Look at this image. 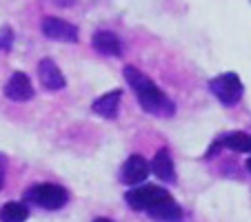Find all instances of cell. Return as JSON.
Wrapping results in <instances>:
<instances>
[{
    "label": "cell",
    "instance_id": "obj_1",
    "mask_svg": "<svg viewBox=\"0 0 251 222\" xmlns=\"http://www.w3.org/2000/svg\"><path fill=\"white\" fill-rule=\"evenodd\" d=\"M123 74H125V78H127V82L131 85L140 107L145 109L147 114L158 116V118H169V116H174V111H176L174 102L162 94V89L151 78H147L142 71H138L136 67H125Z\"/></svg>",
    "mask_w": 251,
    "mask_h": 222
},
{
    "label": "cell",
    "instance_id": "obj_2",
    "mask_svg": "<svg viewBox=\"0 0 251 222\" xmlns=\"http://www.w3.org/2000/svg\"><path fill=\"white\" fill-rule=\"evenodd\" d=\"M25 198L29 202L38 204L40 209H47V211H56V209H62L69 200V194L67 189H62L60 184H53V182H40V184H33L31 189L27 191Z\"/></svg>",
    "mask_w": 251,
    "mask_h": 222
},
{
    "label": "cell",
    "instance_id": "obj_3",
    "mask_svg": "<svg viewBox=\"0 0 251 222\" xmlns=\"http://www.w3.org/2000/svg\"><path fill=\"white\" fill-rule=\"evenodd\" d=\"M209 91H211L225 107H233L236 102H240L242 94H245V87H242L238 74L227 71V74H220V76L209 80Z\"/></svg>",
    "mask_w": 251,
    "mask_h": 222
},
{
    "label": "cell",
    "instance_id": "obj_4",
    "mask_svg": "<svg viewBox=\"0 0 251 222\" xmlns=\"http://www.w3.org/2000/svg\"><path fill=\"white\" fill-rule=\"evenodd\" d=\"M167 198H171L169 191H165L162 187H156V184H142V187H136V189L127 191L125 194V200L131 209L136 211H151L153 207H158L160 202H165Z\"/></svg>",
    "mask_w": 251,
    "mask_h": 222
},
{
    "label": "cell",
    "instance_id": "obj_5",
    "mask_svg": "<svg viewBox=\"0 0 251 222\" xmlns=\"http://www.w3.org/2000/svg\"><path fill=\"white\" fill-rule=\"evenodd\" d=\"M40 29H43V33L51 40H65V43H76L78 40L76 25L67 23V20H62V18H56V16H47V18H43Z\"/></svg>",
    "mask_w": 251,
    "mask_h": 222
},
{
    "label": "cell",
    "instance_id": "obj_6",
    "mask_svg": "<svg viewBox=\"0 0 251 222\" xmlns=\"http://www.w3.org/2000/svg\"><path fill=\"white\" fill-rule=\"evenodd\" d=\"M151 165L142 156H129L120 169V182L123 184H140L147 180Z\"/></svg>",
    "mask_w": 251,
    "mask_h": 222
},
{
    "label": "cell",
    "instance_id": "obj_7",
    "mask_svg": "<svg viewBox=\"0 0 251 222\" xmlns=\"http://www.w3.org/2000/svg\"><path fill=\"white\" fill-rule=\"evenodd\" d=\"M5 96L14 102H27L33 98V85L27 78V74L23 71H16L14 76L9 78V82L5 85Z\"/></svg>",
    "mask_w": 251,
    "mask_h": 222
},
{
    "label": "cell",
    "instance_id": "obj_8",
    "mask_svg": "<svg viewBox=\"0 0 251 222\" xmlns=\"http://www.w3.org/2000/svg\"><path fill=\"white\" fill-rule=\"evenodd\" d=\"M38 76H40L43 87L49 91H58L67 85L62 71L58 69V65L51 60V58H43V60L38 62Z\"/></svg>",
    "mask_w": 251,
    "mask_h": 222
},
{
    "label": "cell",
    "instance_id": "obj_9",
    "mask_svg": "<svg viewBox=\"0 0 251 222\" xmlns=\"http://www.w3.org/2000/svg\"><path fill=\"white\" fill-rule=\"evenodd\" d=\"M91 45H94V49L98 53H102V56H120V53H123V43H120V38L111 31L94 33Z\"/></svg>",
    "mask_w": 251,
    "mask_h": 222
},
{
    "label": "cell",
    "instance_id": "obj_10",
    "mask_svg": "<svg viewBox=\"0 0 251 222\" xmlns=\"http://www.w3.org/2000/svg\"><path fill=\"white\" fill-rule=\"evenodd\" d=\"M120 96H123L120 89L107 91L104 96H100V98L91 104L94 114L102 116V118H116V114H118V104H120Z\"/></svg>",
    "mask_w": 251,
    "mask_h": 222
},
{
    "label": "cell",
    "instance_id": "obj_11",
    "mask_svg": "<svg viewBox=\"0 0 251 222\" xmlns=\"http://www.w3.org/2000/svg\"><path fill=\"white\" fill-rule=\"evenodd\" d=\"M151 171L165 182H176V169H174V160H171L169 151L160 149L151 160Z\"/></svg>",
    "mask_w": 251,
    "mask_h": 222
},
{
    "label": "cell",
    "instance_id": "obj_12",
    "mask_svg": "<svg viewBox=\"0 0 251 222\" xmlns=\"http://www.w3.org/2000/svg\"><path fill=\"white\" fill-rule=\"evenodd\" d=\"M149 216L158 222H180L182 220V209L174 198H167L165 202H160L158 207H153L149 211Z\"/></svg>",
    "mask_w": 251,
    "mask_h": 222
},
{
    "label": "cell",
    "instance_id": "obj_13",
    "mask_svg": "<svg viewBox=\"0 0 251 222\" xmlns=\"http://www.w3.org/2000/svg\"><path fill=\"white\" fill-rule=\"evenodd\" d=\"M29 218V209L25 202H5L0 207V222H25Z\"/></svg>",
    "mask_w": 251,
    "mask_h": 222
},
{
    "label": "cell",
    "instance_id": "obj_14",
    "mask_svg": "<svg viewBox=\"0 0 251 222\" xmlns=\"http://www.w3.org/2000/svg\"><path fill=\"white\" fill-rule=\"evenodd\" d=\"M223 147L231 149V151H238V153H249L251 151V136L245 131H233V133H227V136L220 138Z\"/></svg>",
    "mask_w": 251,
    "mask_h": 222
},
{
    "label": "cell",
    "instance_id": "obj_15",
    "mask_svg": "<svg viewBox=\"0 0 251 222\" xmlns=\"http://www.w3.org/2000/svg\"><path fill=\"white\" fill-rule=\"evenodd\" d=\"M11 45H14V31H11L9 25H5V27H0V49L9 51Z\"/></svg>",
    "mask_w": 251,
    "mask_h": 222
},
{
    "label": "cell",
    "instance_id": "obj_16",
    "mask_svg": "<svg viewBox=\"0 0 251 222\" xmlns=\"http://www.w3.org/2000/svg\"><path fill=\"white\" fill-rule=\"evenodd\" d=\"M49 2H53V5H58V7H69V5H74L76 0H49Z\"/></svg>",
    "mask_w": 251,
    "mask_h": 222
},
{
    "label": "cell",
    "instance_id": "obj_17",
    "mask_svg": "<svg viewBox=\"0 0 251 222\" xmlns=\"http://www.w3.org/2000/svg\"><path fill=\"white\" fill-rule=\"evenodd\" d=\"M2 182H5V169H2V160H0V189H2Z\"/></svg>",
    "mask_w": 251,
    "mask_h": 222
},
{
    "label": "cell",
    "instance_id": "obj_18",
    "mask_svg": "<svg viewBox=\"0 0 251 222\" xmlns=\"http://www.w3.org/2000/svg\"><path fill=\"white\" fill-rule=\"evenodd\" d=\"M94 222H114V220H109V218H96Z\"/></svg>",
    "mask_w": 251,
    "mask_h": 222
},
{
    "label": "cell",
    "instance_id": "obj_19",
    "mask_svg": "<svg viewBox=\"0 0 251 222\" xmlns=\"http://www.w3.org/2000/svg\"><path fill=\"white\" fill-rule=\"evenodd\" d=\"M247 169H249V173H251V158L247 160Z\"/></svg>",
    "mask_w": 251,
    "mask_h": 222
}]
</instances>
